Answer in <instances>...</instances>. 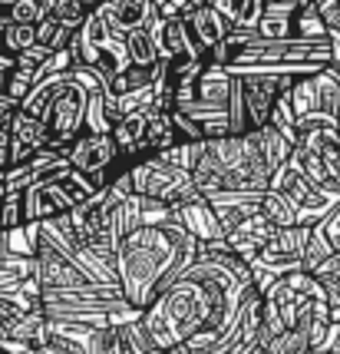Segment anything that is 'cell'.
I'll use <instances>...</instances> for the list:
<instances>
[{
	"mask_svg": "<svg viewBox=\"0 0 340 354\" xmlns=\"http://www.w3.org/2000/svg\"><path fill=\"white\" fill-rule=\"evenodd\" d=\"M199 239L175 218L129 232L116 245V275L123 298L132 308L146 311L159 298V292H166L199 259Z\"/></svg>",
	"mask_w": 340,
	"mask_h": 354,
	"instance_id": "1",
	"label": "cell"
},
{
	"mask_svg": "<svg viewBox=\"0 0 340 354\" xmlns=\"http://www.w3.org/2000/svg\"><path fill=\"white\" fill-rule=\"evenodd\" d=\"M132 189L136 196H146V199H155L162 205H182L188 199H199V185L192 179V172L179 162L166 159L162 153L155 156H142V159H132Z\"/></svg>",
	"mask_w": 340,
	"mask_h": 354,
	"instance_id": "2",
	"label": "cell"
},
{
	"mask_svg": "<svg viewBox=\"0 0 340 354\" xmlns=\"http://www.w3.org/2000/svg\"><path fill=\"white\" fill-rule=\"evenodd\" d=\"M93 192H96L93 179H86L83 172L70 166L66 172L23 192V216H27V222H47V218L66 216L70 209L83 205Z\"/></svg>",
	"mask_w": 340,
	"mask_h": 354,
	"instance_id": "3",
	"label": "cell"
},
{
	"mask_svg": "<svg viewBox=\"0 0 340 354\" xmlns=\"http://www.w3.org/2000/svg\"><path fill=\"white\" fill-rule=\"evenodd\" d=\"M86 113H90V90L79 83L77 70H70V80L60 86V93L53 96L43 123L50 129V149H70L83 129H86Z\"/></svg>",
	"mask_w": 340,
	"mask_h": 354,
	"instance_id": "4",
	"label": "cell"
},
{
	"mask_svg": "<svg viewBox=\"0 0 340 354\" xmlns=\"http://www.w3.org/2000/svg\"><path fill=\"white\" fill-rule=\"evenodd\" d=\"M291 106L301 120H324L340 123V70L334 63L321 66L317 73L297 77L291 86Z\"/></svg>",
	"mask_w": 340,
	"mask_h": 354,
	"instance_id": "5",
	"label": "cell"
},
{
	"mask_svg": "<svg viewBox=\"0 0 340 354\" xmlns=\"http://www.w3.org/2000/svg\"><path fill=\"white\" fill-rule=\"evenodd\" d=\"M66 159H70V166L77 172H83L86 179H93L96 189H103L116 172L132 162V159H126L119 153L112 133H90V129H83V136L66 149Z\"/></svg>",
	"mask_w": 340,
	"mask_h": 354,
	"instance_id": "6",
	"label": "cell"
},
{
	"mask_svg": "<svg viewBox=\"0 0 340 354\" xmlns=\"http://www.w3.org/2000/svg\"><path fill=\"white\" fill-rule=\"evenodd\" d=\"M271 189H281V192H284V196H288V199L301 209V222H304V225H317L321 218H327L340 205V202L327 199L324 192H317V189H314V183H310L308 176L294 166L291 159H288V162L274 172Z\"/></svg>",
	"mask_w": 340,
	"mask_h": 354,
	"instance_id": "7",
	"label": "cell"
},
{
	"mask_svg": "<svg viewBox=\"0 0 340 354\" xmlns=\"http://www.w3.org/2000/svg\"><path fill=\"white\" fill-rule=\"evenodd\" d=\"M149 30H152L155 37V46H159V60L162 63H172V60H205L208 63V57L201 53V46L195 44V37H192V30H188L186 24V14L182 17H159L155 14V20L149 24Z\"/></svg>",
	"mask_w": 340,
	"mask_h": 354,
	"instance_id": "8",
	"label": "cell"
},
{
	"mask_svg": "<svg viewBox=\"0 0 340 354\" xmlns=\"http://www.w3.org/2000/svg\"><path fill=\"white\" fill-rule=\"evenodd\" d=\"M70 169V159L63 149H40L37 156L7 166V192H27L33 185L47 183L53 176Z\"/></svg>",
	"mask_w": 340,
	"mask_h": 354,
	"instance_id": "9",
	"label": "cell"
},
{
	"mask_svg": "<svg viewBox=\"0 0 340 354\" xmlns=\"http://www.w3.org/2000/svg\"><path fill=\"white\" fill-rule=\"evenodd\" d=\"M33 259H37V278H40L43 292H60V288H83V285H93V281L83 275L66 255H60L57 248H50L47 242H40V248H37Z\"/></svg>",
	"mask_w": 340,
	"mask_h": 354,
	"instance_id": "10",
	"label": "cell"
},
{
	"mask_svg": "<svg viewBox=\"0 0 340 354\" xmlns=\"http://www.w3.org/2000/svg\"><path fill=\"white\" fill-rule=\"evenodd\" d=\"M96 14L103 17L112 37H126V33L149 27L159 10L152 7V0H103Z\"/></svg>",
	"mask_w": 340,
	"mask_h": 354,
	"instance_id": "11",
	"label": "cell"
},
{
	"mask_svg": "<svg viewBox=\"0 0 340 354\" xmlns=\"http://www.w3.org/2000/svg\"><path fill=\"white\" fill-rule=\"evenodd\" d=\"M40 149H50V129L40 116L27 109H17L10 120V166L37 156Z\"/></svg>",
	"mask_w": 340,
	"mask_h": 354,
	"instance_id": "12",
	"label": "cell"
},
{
	"mask_svg": "<svg viewBox=\"0 0 340 354\" xmlns=\"http://www.w3.org/2000/svg\"><path fill=\"white\" fill-rule=\"evenodd\" d=\"M172 218L188 229L195 239H199L201 245L205 242H218V239H225V232H221V222H218L215 209H212V202L199 196V199H188L182 205H172Z\"/></svg>",
	"mask_w": 340,
	"mask_h": 354,
	"instance_id": "13",
	"label": "cell"
},
{
	"mask_svg": "<svg viewBox=\"0 0 340 354\" xmlns=\"http://www.w3.org/2000/svg\"><path fill=\"white\" fill-rule=\"evenodd\" d=\"M186 24H188V30H192V37H195V44L201 46V53H205V57H208V53H212V50H215V46L234 30L232 20H228L225 14H218L215 7H208V3L188 7Z\"/></svg>",
	"mask_w": 340,
	"mask_h": 354,
	"instance_id": "14",
	"label": "cell"
},
{
	"mask_svg": "<svg viewBox=\"0 0 340 354\" xmlns=\"http://www.w3.org/2000/svg\"><path fill=\"white\" fill-rule=\"evenodd\" d=\"M274 232H278V225H274L271 218L264 216V212H254V216L245 218V222L228 235V245H232L234 255H241V259L251 265L264 248H268V242L274 239Z\"/></svg>",
	"mask_w": 340,
	"mask_h": 354,
	"instance_id": "15",
	"label": "cell"
},
{
	"mask_svg": "<svg viewBox=\"0 0 340 354\" xmlns=\"http://www.w3.org/2000/svg\"><path fill=\"white\" fill-rule=\"evenodd\" d=\"M261 196L264 192H254V189H251V192H215V196H208L218 222H221L225 239H228L245 218H251L254 212H261Z\"/></svg>",
	"mask_w": 340,
	"mask_h": 354,
	"instance_id": "16",
	"label": "cell"
},
{
	"mask_svg": "<svg viewBox=\"0 0 340 354\" xmlns=\"http://www.w3.org/2000/svg\"><path fill=\"white\" fill-rule=\"evenodd\" d=\"M152 109H155L152 103L129 109L123 120L112 126V139H116V146H119V153L126 159H139L142 139H146V129H149V120H152Z\"/></svg>",
	"mask_w": 340,
	"mask_h": 354,
	"instance_id": "17",
	"label": "cell"
},
{
	"mask_svg": "<svg viewBox=\"0 0 340 354\" xmlns=\"http://www.w3.org/2000/svg\"><path fill=\"white\" fill-rule=\"evenodd\" d=\"M291 162L304 172V176H308L310 183H314V189H317V192H324L330 202H340V179L330 172V166H327V162L314 153V149H308V146H294V149H291Z\"/></svg>",
	"mask_w": 340,
	"mask_h": 354,
	"instance_id": "18",
	"label": "cell"
},
{
	"mask_svg": "<svg viewBox=\"0 0 340 354\" xmlns=\"http://www.w3.org/2000/svg\"><path fill=\"white\" fill-rule=\"evenodd\" d=\"M175 142H182V136H179V129H175L172 113L169 109H152V120H149V129H146V139H142L139 159L142 156L162 153V149H169Z\"/></svg>",
	"mask_w": 340,
	"mask_h": 354,
	"instance_id": "19",
	"label": "cell"
},
{
	"mask_svg": "<svg viewBox=\"0 0 340 354\" xmlns=\"http://www.w3.org/2000/svg\"><path fill=\"white\" fill-rule=\"evenodd\" d=\"M261 212L271 218L278 229H284V225H301V209H297L281 189H271V185L264 189V196H261Z\"/></svg>",
	"mask_w": 340,
	"mask_h": 354,
	"instance_id": "20",
	"label": "cell"
},
{
	"mask_svg": "<svg viewBox=\"0 0 340 354\" xmlns=\"http://www.w3.org/2000/svg\"><path fill=\"white\" fill-rule=\"evenodd\" d=\"M126 44V57H129V63L132 66H155L159 60V46H155V37L149 27H142V30H132L123 37Z\"/></svg>",
	"mask_w": 340,
	"mask_h": 354,
	"instance_id": "21",
	"label": "cell"
},
{
	"mask_svg": "<svg viewBox=\"0 0 340 354\" xmlns=\"http://www.w3.org/2000/svg\"><path fill=\"white\" fill-rule=\"evenodd\" d=\"M334 252H337V248H334V242H330V235L324 232V225H321V222L310 225V239H308V248H304V268L314 272V268H317L321 262H327Z\"/></svg>",
	"mask_w": 340,
	"mask_h": 354,
	"instance_id": "22",
	"label": "cell"
},
{
	"mask_svg": "<svg viewBox=\"0 0 340 354\" xmlns=\"http://www.w3.org/2000/svg\"><path fill=\"white\" fill-rule=\"evenodd\" d=\"M53 3L57 0H10V10L7 17L14 20V24H40V20H47L53 14Z\"/></svg>",
	"mask_w": 340,
	"mask_h": 354,
	"instance_id": "23",
	"label": "cell"
},
{
	"mask_svg": "<svg viewBox=\"0 0 340 354\" xmlns=\"http://www.w3.org/2000/svg\"><path fill=\"white\" fill-rule=\"evenodd\" d=\"M261 354H310V338L301 328H288L278 338H271L261 348Z\"/></svg>",
	"mask_w": 340,
	"mask_h": 354,
	"instance_id": "24",
	"label": "cell"
},
{
	"mask_svg": "<svg viewBox=\"0 0 340 354\" xmlns=\"http://www.w3.org/2000/svg\"><path fill=\"white\" fill-rule=\"evenodd\" d=\"M37 248H40V222H27V225H20V229L7 232V252L33 259Z\"/></svg>",
	"mask_w": 340,
	"mask_h": 354,
	"instance_id": "25",
	"label": "cell"
},
{
	"mask_svg": "<svg viewBox=\"0 0 340 354\" xmlns=\"http://www.w3.org/2000/svg\"><path fill=\"white\" fill-rule=\"evenodd\" d=\"M73 33H77V30L63 27L57 17H47V20H40V24H37V44L47 46V50H53V53H57V50H66V46H70Z\"/></svg>",
	"mask_w": 340,
	"mask_h": 354,
	"instance_id": "26",
	"label": "cell"
},
{
	"mask_svg": "<svg viewBox=\"0 0 340 354\" xmlns=\"http://www.w3.org/2000/svg\"><path fill=\"white\" fill-rule=\"evenodd\" d=\"M96 7L90 3V0H57L53 3V14L50 17H57L63 27H70V30H79L83 24H86V17L93 14Z\"/></svg>",
	"mask_w": 340,
	"mask_h": 354,
	"instance_id": "27",
	"label": "cell"
},
{
	"mask_svg": "<svg viewBox=\"0 0 340 354\" xmlns=\"http://www.w3.org/2000/svg\"><path fill=\"white\" fill-rule=\"evenodd\" d=\"M37 272V259H27V255H14V252H3L0 255V288L3 285H14V281H23L27 275Z\"/></svg>",
	"mask_w": 340,
	"mask_h": 354,
	"instance_id": "28",
	"label": "cell"
},
{
	"mask_svg": "<svg viewBox=\"0 0 340 354\" xmlns=\"http://www.w3.org/2000/svg\"><path fill=\"white\" fill-rule=\"evenodd\" d=\"M268 123L274 126L278 133H284V136L297 146V113H294V106H291V90L278 96V103L271 109V120H268Z\"/></svg>",
	"mask_w": 340,
	"mask_h": 354,
	"instance_id": "29",
	"label": "cell"
},
{
	"mask_svg": "<svg viewBox=\"0 0 340 354\" xmlns=\"http://www.w3.org/2000/svg\"><path fill=\"white\" fill-rule=\"evenodd\" d=\"M294 37H301V40H327V24L310 3L301 7L297 17H294Z\"/></svg>",
	"mask_w": 340,
	"mask_h": 354,
	"instance_id": "30",
	"label": "cell"
},
{
	"mask_svg": "<svg viewBox=\"0 0 340 354\" xmlns=\"http://www.w3.org/2000/svg\"><path fill=\"white\" fill-rule=\"evenodd\" d=\"M37 44V27L33 24H7V30H3V50L17 57V53H23V50H30Z\"/></svg>",
	"mask_w": 340,
	"mask_h": 354,
	"instance_id": "31",
	"label": "cell"
},
{
	"mask_svg": "<svg viewBox=\"0 0 340 354\" xmlns=\"http://www.w3.org/2000/svg\"><path fill=\"white\" fill-rule=\"evenodd\" d=\"M27 225V216H23V192H7L0 196V229L10 232Z\"/></svg>",
	"mask_w": 340,
	"mask_h": 354,
	"instance_id": "32",
	"label": "cell"
},
{
	"mask_svg": "<svg viewBox=\"0 0 340 354\" xmlns=\"http://www.w3.org/2000/svg\"><path fill=\"white\" fill-rule=\"evenodd\" d=\"M310 7L321 14V20L327 24V30L340 20V0H310Z\"/></svg>",
	"mask_w": 340,
	"mask_h": 354,
	"instance_id": "33",
	"label": "cell"
},
{
	"mask_svg": "<svg viewBox=\"0 0 340 354\" xmlns=\"http://www.w3.org/2000/svg\"><path fill=\"white\" fill-rule=\"evenodd\" d=\"M10 166V123H0V169Z\"/></svg>",
	"mask_w": 340,
	"mask_h": 354,
	"instance_id": "34",
	"label": "cell"
},
{
	"mask_svg": "<svg viewBox=\"0 0 340 354\" xmlns=\"http://www.w3.org/2000/svg\"><path fill=\"white\" fill-rule=\"evenodd\" d=\"M17 109H20V103H17L14 96H7V93L0 90V123H10Z\"/></svg>",
	"mask_w": 340,
	"mask_h": 354,
	"instance_id": "35",
	"label": "cell"
},
{
	"mask_svg": "<svg viewBox=\"0 0 340 354\" xmlns=\"http://www.w3.org/2000/svg\"><path fill=\"white\" fill-rule=\"evenodd\" d=\"M0 196H7V169H0Z\"/></svg>",
	"mask_w": 340,
	"mask_h": 354,
	"instance_id": "36",
	"label": "cell"
}]
</instances>
